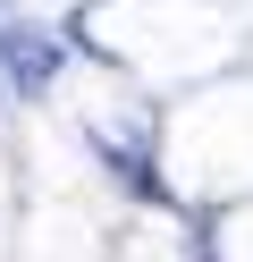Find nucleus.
Here are the masks:
<instances>
[{"label":"nucleus","mask_w":253,"mask_h":262,"mask_svg":"<svg viewBox=\"0 0 253 262\" xmlns=\"http://www.w3.org/2000/svg\"><path fill=\"white\" fill-rule=\"evenodd\" d=\"M9 68L26 76V85H51V76H59V42H42V34L17 26V34H9Z\"/></svg>","instance_id":"f257e3e1"}]
</instances>
